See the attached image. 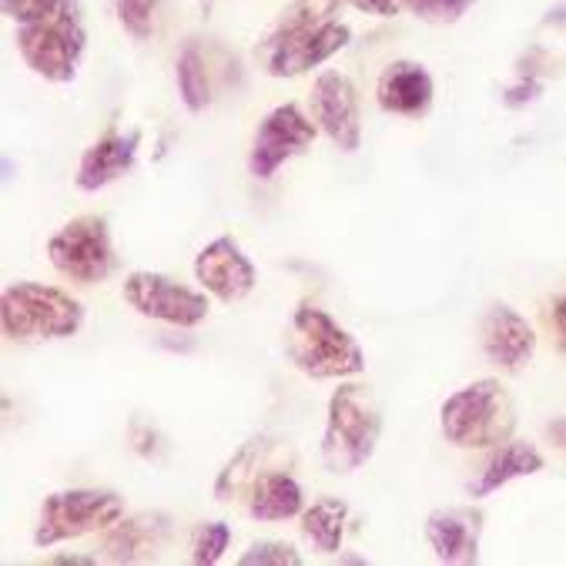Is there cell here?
I'll return each instance as SVG.
<instances>
[{"label": "cell", "instance_id": "9", "mask_svg": "<svg viewBox=\"0 0 566 566\" xmlns=\"http://www.w3.org/2000/svg\"><path fill=\"white\" fill-rule=\"evenodd\" d=\"M125 302L145 315V318H158V322H168V325H178V328H195L208 318V298L188 285H178L175 279L168 275H158V272H132L125 279V289H122Z\"/></svg>", "mask_w": 566, "mask_h": 566}, {"label": "cell", "instance_id": "27", "mask_svg": "<svg viewBox=\"0 0 566 566\" xmlns=\"http://www.w3.org/2000/svg\"><path fill=\"white\" fill-rule=\"evenodd\" d=\"M539 91H543V84H539V81H533V77H526V81L513 84V87L503 94V104H506V107H523V104L536 101V97H539Z\"/></svg>", "mask_w": 566, "mask_h": 566}, {"label": "cell", "instance_id": "28", "mask_svg": "<svg viewBox=\"0 0 566 566\" xmlns=\"http://www.w3.org/2000/svg\"><path fill=\"white\" fill-rule=\"evenodd\" d=\"M346 4L363 11V14H373V18H396L402 0H346Z\"/></svg>", "mask_w": 566, "mask_h": 566}, {"label": "cell", "instance_id": "5", "mask_svg": "<svg viewBox=\"0 0 566 566\" xmlns=\"http://www.w3.org/2000/svg\"><path fill=\"white\" fill-rule=\"evenodd\" d=\"M0 325L11 343H54L84 325V305L44 282H14L0 295Z\"/></svg>", "mask_w": 566, "mask_h": 566}, {"label": "cell", "instance_id": "8", "mask_svg": "<svg viewBox=\"0 0 566 566\" xmlns=\"http://www.w3.org/2000/svg\"><path fill=\"white\" fill-rule=\"evenodd\" d=\"M48 259L64 279L81 285H97L118 269L107 221L101 214H77L67 224H61L48 242Z\"/></svg>", "mask_w": 566, "mask_h": 566}, {"label": "cell", "instance_id": "10", "mask_svg": "<svg viewBox=\"0 0 566 566\" xmlns=\"http://www.w3.org/2000/svg\"><path fill=\"white\" fill-rule=\"evenodd\" d=\"M315 142V122L302 115L298 104H279L262 118L252 151H249V171L259 181H269L289 158L308 151Z\"/></svg>", "mask_w": 566, "mask_h": 566}, {"label": "cell", "instance_id": "11", "mask_svg": "<svg viewBox=\"0 0 566 566\" xmlns=\"http://www.w3.org/2000/svg\"><path fill=\"white\" fill-rule=\"evenodd\" d=\"M312 118L338 151H359L363 145V111L359 87L338 71H322L312 84Z\"/></svg>", "mask_w": 566, "mask_h": 566}, {"label": "cell", "instance_id": "4", "mask_svg": "<svg viewBox=\"0 0 566 566\" xmlns=\"http://www.w3.org/2000/svg\"><path fill=\"white\" fill-rule=\"evenodd\" d=\"M439 426L457 449H496L516 432V402L500 379H476L442 402Z\"/></svg>", "mask_w": 566, "mask_h": 566}, {"label": "cell", "instance_id": "20", "mask_svg": "<svg viewBox=\"0 0 566 566\" xmlns=\"http://www.w3.org/2000/svg\"><path fill=\"white\" fill-rule=\"evenodd\" d=\"M349 506L343 500H318L308 510H302V533L312 539L318 553H338L346 536Z\"/></svg>", "mask_w": 566, "mask_h": 566}, {"label": "cell", "instance_id": "3", "mask_svg": "<svg viewBox=\"0 0 566 566\" xmlns=\"http://www.w3.org/2000/svg\"><path fill=\"white\" fill-rule=\"evenodd\" d=\"M285 356L308 379H346L366 369V353L328 312L302 302L292 312Z\"/></svg>", "mask_w": 566, "mask_h": 566}, {"label": "cell", "instance_id": "13", "mask_svg": "<svg viewBox=\"0 0 566 566\" xmlns=\"http://www.w3.org/2000/svg\"><path fill=\"white\" fill-rule=\"evenodd\" d=\"M480 335H483V356L496 369H503L510 376L523 373L533 363V356H536V332H533V325L516 308H510L503 302L493 305L483 315Z\"/></svg>", "mask_w": 566, "mask_h": 566}, {"label": "cell", "instance_id": "19", "mask_svg": "<svg viewBox=\"0 0 566 566\" xmlns=\"http://www.w3.org/2000/svg\"><path fill=\"white\" fill-rule=\"evenodd\" d=\"M249 513L262 523L302 516V486L285 470L259 473L249 486Z\"/></svg>", "mask_w": 566, "mask_h": 566}, {"label": "cell", "instance_id": "6", "mask_svg": "<svg viewBox=\"0 0 566 566\" xmlns=\"http://www.w3.org/2000/svg\"><path fill=\"white\" fill-rule=\"evenodd\" d=\"M18 51L24 64L51 81V84H67L77 74V64L87 48V31L81 21V4L77 0H64L54 11L18 24Z\"/></svg>", "mask_w": 566, "mask_h": 566}, {"label": "cell", "instance_id": "25", "mask_svg": "<svg viewBox=\"0 0 566 566\" xmlns=\"http://www.w3.org/2000/svg\"><path fill=\"white\" fill-rule=\"evenodd\" d=\"M158 4H161V0H115L118 24H122L135 41H148L151 31H155Z\"/></svg>", "mask_w": 566, "mask_h": 566}, {"label": "cell", "instance_id": "23", "mask_svg": "<svg viewBox=\"0 0 566 566\" xmlns=\"http://www.w3.org/2000/svg\"><path fill=\"white\" fill-rule=\"evenodd\" d=\"M473 4H480V0H402V8L412 18H419L426 24H436V28L463 21Z\"/></svg>", "mask_w": 566, "mask_h": 566}, {"label": "cell", "instance_id": "18", "mask_svg": "<svg viewBox=\"0 0 566 566\" xmlns=\"http://www.w3.org/2000/svg\"><path fill=\"white\" fill-rule=\"evenodd\" d=\"M543 470V452L533 446V442H520V439H510L500 446L496 457L486 463V470L480 473V480L470 483V496L483 500L496 490H503L506 483L513 480H523V476H536Z\"/></svg>", "mask_w": 566, "mask_h": 566}, {"label": "cell", "instance_id": "29", "mask_svg": "<svg viewBox=\"0 0 566 566\" xmlns=\"http://www.w3.org/2000/svg\"><path fill=\"white\" fill-rule=\"evenodd\" d=\"M549 325H553V335H556V346L566 353V292L553 302V308H549Z\"/></svg>", "mask_w": 566, "mask_h": 566}, {"label": "cell", "instance_id": "22", "mask_svg": "<svg viewBox=\"0 0 566 566\" xmlns=\"http://www.w3.org/2000/svg\"><path fill=\"white\" fill-rule=\"evenodd\" d=\"M262 452H265V442H262V439H252V442H245V446L235 452V460L218 473V480H214V496H218L221 503L239 500V493H245V490L255 483L259 473H252V470H255V460L262 457Z\"/></svg>", "mask_w": 566, "mask_h": 566}, {"label": "cell", "instance_id": "1", "mask_svg": "<svg viewBox=\"0 0 566 566\" xmlns=\"http://www.w3.org/2000/svg\"><path fill=\"white\" fill-rule=\"evenodd\" d=\"M338 8L343 0H292L255 48L262 71L269 77H298L349 48L353 31L338 21Z\"/></svg>", "mask_w": 566, "mask_h": 566}, {"label": "cell", "instance_id": "16", "mask_svg": "<svg viewBox=\"0 0 566 566\" xmlns=\"http://www.w3.org/2000/svg\"><path fill=\"white\" fill-rule=\"evenodd\" d=\"M436 84L432 74L419 61H392L376 84V101L386 115L399 118H422L432 104Z\"/></svg>", "mask_w": 566, "mask_h": 566}, {"label": "cell", "instance_id": "2", "mask_svg": "<svg viewBox=\"0 0 566 566\" xmlns=\"http://www.w3.org/2000/svg\"><path fill=\"white\" fill-rule=\"evenodd\" d=\"M382 436V412L369 386L346 382L328 399L322 463L335 476H349L373 460Z\"/></svg>", "mask_w": 566, "mask_h": 566}, {"label": "cell", "instance_id": "12", "mask_svg": "<svg viewBox=\"0 0 566 566\" xmlns=\"http://www.w3.org/2000/svg\"><path fill=\"white\" fill-rule=\"evenodd\" d=\"M195 279L205 285V292H211L218 302H229V305L242 302L259 282L255 265L245 259L242 245L232 235H218L198 252Z\"/></svg>", "mask_w": 566, "mask_h": 566}, {"label": "cell", "instance_id": "7", "mask_svg": "<svg viewBox=\"0 0 566 566\" xmlns=\"http://www.w3.org/2000/svg\"><path fill=\"white\" fill-rule=\"evenodd\" d=\"M125 516V500L111 490H61L44 496L34 546L51 549L64 539L111 530Z\"/></svg>", "mask_w": 566, "mask_h": 566}, {"label": "cell", "instance_id": "21", "mask_svg": "<svg viewBox=\"0 0 566 566\" xmlns=\"http://www.w3.org/2000/svg\"><path fill=\"white\" fill-rule=\"evenodd\" d=\"M175 77H178V94H181V101H185V107L191 111V115H198V111H205L211 104V84H208L205 57L198 54L195 44H188L178 54Z\"/></svg>", "mask_w": 566, "mask_h": 566}, {"label": "cell", "instance_id": "14", "mask_svg": "<svg viewBox=\"0 0 566 566\" xmlns=\"http://www.w3.org/2000/svg\"><path fill=\"white\" fill-rule=\"evenodd\" d=\"M483 513L473 506H442L426 516V539L439 563L473 566L480 563Z\"/></svg>", "mask_w": 566, "mask_h": 566}, {"label": "cell", "instance_id": "15", "mask_svg": "<svg viewBox=\"0 0 566 566\" xmlns=\"http://www.w3.org/2000/svg\"><path fill=\"white\" fill-rule=\"evenodd\" d=\"M168 536H171V520L165 513H138L128 520L122 516L104 533L101 556L107 563H148L161 553Z\"/></svg>", "mask_w": 566, "mask_h": 566}, {"label": "cell", "instance_id": "24", "mask_svg": "<svg viewBox=\"0 0 566 566\" xmlns=\"http://www.w3.org/2000/svg\"><path fill=\"white\" fill-rule=\"evenodd\" d=\"M232 543V526L221 523V520H211V523H201L195 530V539H191V559L198 566H211L224 556Z\"/></svg>", "mask_w": 566, "mask_h": 566}, {"label": "cell", "instance_id": "17", "mask_svg": "<svg viewBox=\"0 0 566 566\" xmlns=\"http://www.w3.org/2000/svg\"><path fill=\"white\" fill-rule=\"evenodd\" d=\"M138 145H142V132H128V135H104L101 142H94L77 165V188L81 191H101L111 181H118L132 171L135 158H138Z\"/></svg>", "mask_w": 566, "mask_h": 566}, {"label": "cell", "instance_id": "26", "mask_svg": "<svg viewBox=\"0 0 566 566\" xmlns=\"http://www.w3.org/2000/svg\"><path fill=\"white\" fill-rule=\"evenodd\" d=\"M239 566H302V553L292 543L262 539V543H252L239 556Z\"/></svg>", "mask_w": 566, "mask_h": 566}, {"label": "cell", "instance_id": "30", "mask_svg": "<svg viewBox=\"0 0 566 566\" xmlns=\"http://www.w3.org/2000/svg\"><path fill=\"white\" fill-rule=\"evenodd\" d=\"M549 436L556 439V446H559V449H566V419L553 422V426H549Z\"/></svg>", "mask_w": 566, "mask_h": 566}]
</instances>
